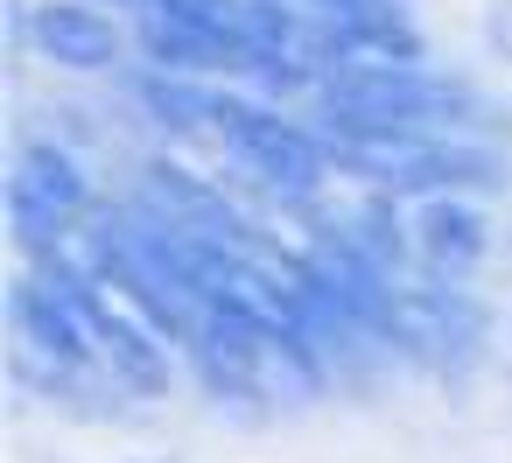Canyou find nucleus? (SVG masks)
<instances>
[{
  "mask_svg": "<svg viewBox=\"0 0 512 463\" xmlns=\"http://www.w3.org/2000/svg\"><path fill=\"white\" fill-rule=\"evenodd\" d=\"M78 204H85V176H78L71 155L29 148V155L15 162V211H22V225H57V218H71Z\"/></svg>",
  "mask_w": 512,
  "mask_h": 463,
  "instance_id": "nucleus-3",
  "label": "nucleus"
},
{
  "mask_svg": "<svg viewBox=\"0 0 512 463\" xmlns=\"http://www.w3.org/2000/svg\"><path fill=\"white\" fill-rule=\"evenodd\" d=\"M421 246H428L442 267H470V260L484 253V218L463 211V204H449V197H435V204L421 211Z\"/></svg>",
  "mask_w": 512,
  "mask_h": 463,
  "instance_id": "nucleus-4",
  "label": "nucleus"
},
{
  "mask_svg": "<svg viewBox=\"0 0 512 463\" xmlns=\"http://www.w3.org/2000/svg\"><path fill=\"white\" fill-rule=\"evenodd\" d=\"M29 43L50 50V57L71 64V71H106L113 50H120L113 22H106L99 8H78V0H50V8H36V15H29Z\"/></svg>",
  "mask_w": 512,
  "mask_h": 463,
  "instance_id": "nucleus-2",
  "label": "nucleus"
},
{
  "mask_svg": "<svg viewBox=\"0 0 512 463\" xmlns=\"http://www.w3.org/2000/svg\"><path fill=\"white\" fill-rule=\"evenodd\" d=\"M225 141H232V155H239L260 183H274V190H316V183H323V155H316V141H309L302 127L274 120V113L232 106Z\"/></svg>",
  "mask_w": 512,
  "mask_h": 463,
  "instance_id": "nucleus-1",
  "label": "nucleus"
}]
</instances>
